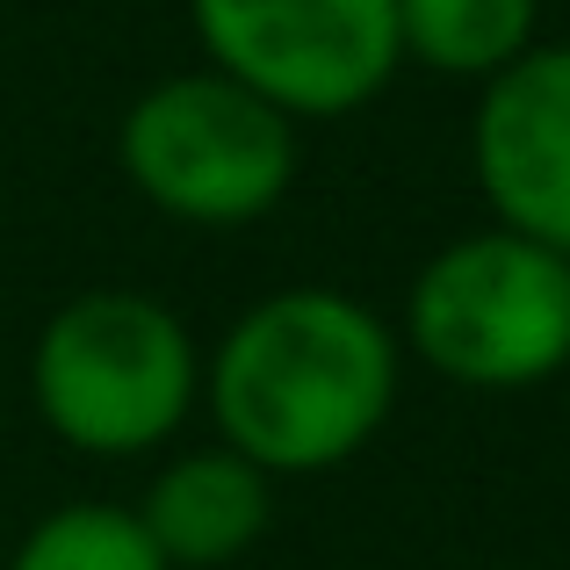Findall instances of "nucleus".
<instances>
[{"instance_id": "1", "label": "nucleus", "mask_w": 570, "mask_h": 570, "mask_svg": "<svg viewBox=\"0 0 570 570\" xmlns=\"http://www.w3.org/2000/svg\"><path fill=\"white\" fill-rule=\"evenodd\" d=\"M224 448L267 476H318L362 455L397 404V340L340 289H282L224 333L209 368Z\"/></svg>"}, {"instance_id": "2", "label": "nucleus", "mask_w": 570, "mask_h": 570, "mask_svg": "<svg viewBox=\"0 0 570 570\" xmlns=\"http://www.w3.org/2000/svg\"><path fill=\"white\" fill-rule=\"evenodd\" d=\"M43 426L80 455L159 448L195 404V340L159 296L87 289L43 325L29 354Z\"/></svg>"}, {"instance_id": "3", "label": "nucleus", "mask_w": 570, "mask_h": 570, "mask_svg": "<svg viewBox=\"0 0 570 570\" xmlns=\"http://www.w3.org/2000/svg\"><path fill=\"white\" fill-rule=\"evenodd\" d=\"M404 333L419 362L470 390H528L570 362V253L470 232L412 275Z\"/></svg>"}, {"instance_id": "4", "label": "nucleus", "mask_w": 570, "mask_h": 570, "mask_svg": "<svg viewBox=\"0 0 570 570\" xmlns=\"http://www.w3.org/2000/svg\"><path fill=\"white\" fill-rule=\"evenodd\" d=\"M116 153L130 188L181 224H253L296 181V124L217 66L145 87Z\"/></svg>"}, {"instance_id": "5", "label": "nucleus", "mask_w": 570, "mask_h": 570, "mask_svg": "<svg viewBox=\"0 0 570 570\" xmlns=\"http://www.w3.org/2000/svg\"><path fill=\"white\" fill-rule=\"evenodd\" d=\"M188 22L209 66L289 124L354 116L404 66L397 0H188Z\"/></svg>"}, {"instance_id": "6", "label": "nucleus", "mask_w": 570, "mask_h": 570, "mask_svg": "<svg viewBox=\"0 0 570 570\" xmlns=\"http://www.w3.org/2000/svg\"><path fill=\"white\" fill-rule=\"evenodd\" d=\"M470 167L499 232L570 253V43H528L484 80Z\"/></svg>"}, {"instance_id": "7", "label": "nucleus", "mask_w": 570, "mask_h": 570, "mask_svg": "<svg viewBox=\"0 0 570 570\" xmlns=\"http://www.w3.org/2000/svg\"><path fill=\"white\" fill-rule=\"evenodd\" d=\"M138 528L167 570L238 563L267 534V470H253L238 448H195L153 476Z\"/></svg>"}, {"instance_id": "8", "label": "nucleus", "mask_w": 570, "mask_h": 570, "mask_svg": "<svg viewBox=\"0 0 570 570\" xmlns=\"http://www.w3.org/2000/svg\"><path fill=\"white\" fill-rule=\"evenodd\" d=\"M542 0H397V58L448 80H491L534 43Z\"/></svg>"}, {"instance_id": "9", "label": "nucleus", "mask_w": 570, "mask_h": 570, "mask_svg": "<svg viewBox=\"0 0 570 570\" xmlns=\"http://www.w3.org/2000/svg\"><path fill=\"white\" fill-rule=\"evenodd\" d=\"M8 570H167L124 505H66L22 534Z\"/></svg>"}]
</instances>
